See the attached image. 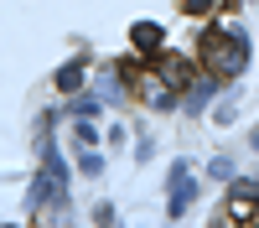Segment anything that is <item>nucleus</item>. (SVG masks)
<instances>
[{
  "label": "nucleus",
  "mask_w": 259,
  "mask_h": 228,
  "mask_svg": "<svg viewBox=\"0 0 259 228\" xmlns=\"http://www.w3.org/2000/svg\"><path fill=\"white\" fill-rule=\"evenodd\" d=\"M202 62H207V73L212 78H239L249 68V47H244V36L239 31H207L202 36Z\"/></svg>",
  "instance_id": "f257e3e1"
},
{
  "label": "nucleus",
  "mask_w": 259,
  "mask_h": 228,
  "mask_svg": "<svg viewBox=\"0 0 259 228\" xmlns=\"http://www.w3.org/2000/svg\"><path fill=\"white\" fill-rule=\"evenodd\" d=\"M228 218H233V223H254V218H259V181H233Z\"/></svg>",
  "instance_id": "f03ea898"
},
{
  "label": "nucleus",
  "mask_w": 259,
  "mask_h": 228,
  "mask_svg": "<svg viewBox=\"0 0 259 228\" xmlns=\"http://www.w3.org/2000/svg\"><path fill=\"white\" fill-rule=\"evenodd\" d=\"M140 88H145V104H150V109H171V104H177V99H171V83H166L161 73H140Z\"/></svg>",
  "instance_id": "7ed1b4c3"
},
{
  "label": "nucleus",
  "mask_w": 259,
  "mask_h": 228,
  "mask_svg": "<svg viewBox=\"0 0 259 228\" xmlns=\"http://www.w3.org/2000/svg\"><path fill=\"white\" fill-rule=\"evenodd\" d=\"M130 41H135L140 52H161V41H166V31L156 26V21H135V31H130Z\"/></svg>",
  "instance_id": "20e7f679"
},
{
  "label": "nucleus",
  "mask_w": 259,
  "mask_h": 228,
  "mask_svg": "<svg viewBox=\"0 0 259 228\" xmlns=\"http://www.w3.org/2000/svg\"><path fill=\"white\" fill-rule=\"evenodd\" d=\"M187 202H192V176H187V166H177V176H171V218H182Z\"/></svg>",
  "instance_id": "39448f33"
},
{
  "label": "nucleus",
  "mask_w": 259,
  "mask_h": 228,
  "mask_svg": "<svg viewBox=\"0 0 259 228\" xmlns=\"http://www.w3.org/2000/svg\"><path fill=\"white\" fill-rule=\"evenodd\" d=\"M212 88H218V78H212V73H207V78H197V83H192V94L182 99V109H187V114H197L202 104L212 99Z\"/></svg>",
  "instance_id": "423d86ee"
},
{
  "label": "nucleus",
  "mask_w": 259,
  "mask_h": 228,
  "mask_svg": "<svg viewBox=\"0 0 259 228\" xmlns=\"http://www.w3.org/2000/svg\"><path fill=\"white\" fill-rule=\"evenodd\" d=\"M83 73H89V62H83V57H78V62H68V68L57 73V88H62V94H73L78 83H83Z\"/></svg>",
  "instance_id": "0eeeda50"
},
{
  "label": "nucleus",
  "mask_w": 259,
  "mask_h": 228,
  "mask_svg": "<svg viewBox=\"0 0 259 228\" xmlns=\"http://www.w3.org/2000/svg\"><path fill=\"white\" fill-rule=\"evenodd\" d=\"M161 78H166V83H187V78H192L187 57H161Z\"/></svg>",
  "instance_id": "6e6552de"
},
{
  "label": "nucleus",
  "mask_w": 259,
  "mask_h": 228,
  "mask_svg": "<svg viewBox=\"0 0 259 228\" xmlns=\"http://www.w3.org/2000/svg\"><path fill=\"white\" fill-rule=\"evenodd\" d=\"M78 166H83L89 176H99V171H104V156H99V151H83V156H78Z\"/></svg>",
  "instance_id": "1a4fd4ad"
},
{
  "label": "nucleus",
  "mask_w": 259,
  "mask_h": 228,
  "mask_svg": "<svg viewBox=\"0 0 259 228\" xmlns=\"http://www.w3.org/2000/svg\"><path fill=\"white\" fill-rule=\"evenodd\" d=\"M212 6H218V0H182V11H187V16H207Z\"/></svg>",
  "instance_id": "9d476101"
},
{
  "label": "nucleus",
  "mask_w": 259,
  "mask_h": 228,
  "mask_svg": "<svg viewBox=\"0 0 259 228\" xmlns=\"http://www.w3.org/2000/svg\"><path fill=\"white\" fill-rule=\"evenodd\" d=\"M207 171H212V176H218V181H228V176H233V161H228V156H218V161H212V166H207Z\"/></svg>",
  "instance_id": "9b49d317"
}]
</instances>
